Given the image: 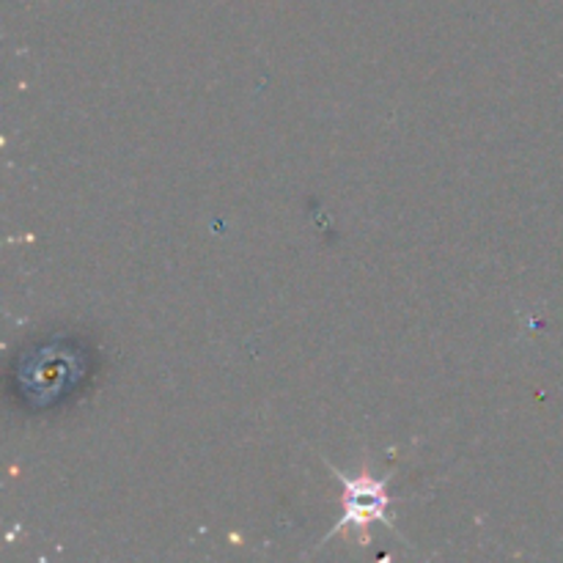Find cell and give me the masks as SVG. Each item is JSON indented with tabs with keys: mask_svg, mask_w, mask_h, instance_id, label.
I'll return each instance as SVG.
<instances>
[{
	"mask_svg": "<svg viewBox=\"0 0 563 563\" xmlns=\"http://www.w3.org/2000/svg\"><path fill=\"white\" fill-rule=\"evenodd\" d=\"M328 471L333 473L341 482L344 493H341V517L335 520V526L324 533V539L319 544L330 542V537H339V533H357L363 548L372 544V528L385 526L390 531H396L394 522L388 520V506H390V478L383 476L377 478L368 471V462H363L361 473H344L333 465V462L324 460Z\"/></svg>",
	"mask_w": 563,
	"mask_h": 563,
	"instance_id": "1",
	"label": "cell"
}]
</instances>
